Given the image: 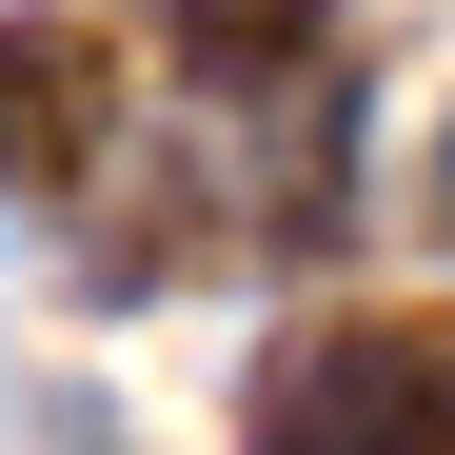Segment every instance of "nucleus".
<instances>
[{
  "instance_id": "7ed1b4c3",
  "label": "nucleus",
  "mask_w": 455,
  "mask_h": 455,
  "mask_svg": "<svg viewBox=\"0 0 455 455\" xmlns=\"http://www.w3.org/2000/svg\"><path fill=\"white\" fill-rule=\"evenodd\" d=\"M179 60L198 80H277V60H317V0H179Z\"/></svg>"
},
{
  "instance_id": "f03ea898",
  "label": "nucleus",
  "mask_w": 455,
  "mask_h": 455,
  "mask_svg": "<svg viewBox=\"0 0 455 455\" xmlns=\"http://www.w3.org/2000/svg\"><path fill=\"white\" fill-rule=\"evenodd\" d=\"M80 159H100V40L0 20V179H80Z\"/></svg>"
},
{
  "instance_id": "f257e3e1",
  "label": "nucleus",
  "mask_w": 455,
  "mask_h": 455,
  "mask_svg": "<svg viewBox=\"0 0 455 455\" xmlns=\"http://www.w3.org/2000/svg\"><path fill=\"white\" fill-rule=\"evenodd\" d=\"M258 455H455V376L396 356V337H317L258 396Z\"/></svg>"
}]
</instances>
